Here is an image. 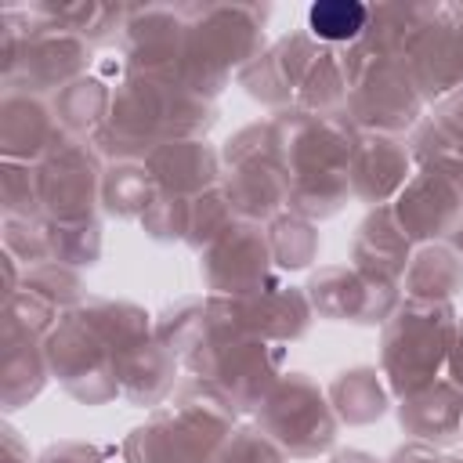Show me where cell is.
Masks as SVG:
<instances>
[{
	"label": "cell",
	"instance_id": "6da1fadb",
	"mask_svg": "<svg viewBox=\"0 0 463 463\" xmlns=\"http://www.w3.org/2000/svg\"><path fill=\"white\" fill-rule=\"evenodd\" d=\"M217 123L213 98L195 94L181 80L127 72L112 90V112L87 141L105 163H145L152 148L177 137H206Z\"/></svg>",
	"mask_w": 463,
	"mask_h": 463
},
{
	"label": "cell",
	"instance_id": "7a4b0ae2",
	"mask_svg": "<svg viewBox=\"0 0 463 463\" xmlns=\"http://www.w3.org/2000/svg\"><path fill=\"white\" fill-rule=\"evenodd\" d=\"M239 427L235 402L203 376H184L170 402L127 434V463H217L221 445Z\"/></svg>",
	"mask_w": 463,
	"mask_h": 463
},
{
	"label": "cell",
	"instance_id": "3957f363",
	"mask_svg": "<svg viewBox=\"0 0 463 463\" xmlns=\"http://www.w3.org/2000/svg\"><path fill=\"white\" fill-rule=\"evenodd\" d=\"M184 54L177 80L203 98H217L232 76L264 54L260 4H184Z\"/></svg>",
	"mask_w": 463,
	"mask_h": 463
},
{
	"label": "cell",
	"instance_id": "277c9868",
	"mask_svg": "<svg viewBox=\"0 0 463 463\" xmlns=\"http://www.w3.org/2000/svg\"><path fill=\"white\" fill-rule=\"evenodd\" d=\"M90 43L76 33L51 25L33 4H7L0 14V80L4 90L54 98L72 80L87 76Z\"/></svg>",
	"mask_w": 463,
	"mask_h": 463
},
{
	"label": "cell",
	"instance_id": "5b68a950",
	"mask_svg": "<svg viewBox=\"0 0 463 463\" xmlns=\"http://www.w3.org/2000/svg\"><path fill=\"white\" fill-rule=\"evenodd\" d=\"M456 322L459 315L452 304L402 297V304L380 329V373L394 398L441 380L456 340Z\"/></svg>",
	"mask_w": 463,
	"mask_h": 463
},
{
	"label": "cell",
	"instance_id": "8992f818",
	"mask_svg": "<svg viewBox=\"0 0 463 463\" xmlns=\"http://www.w3.org/2000/svg\"><path fill=\"white\" fill-rule=\"evenodd\" d=\"M344 72L351 83L347 119L362 134H394L405 137L427 112V101L405 61L376 54L365 40L340 47Z\"/></svg>",
	"mask_w": 463,
	"mask_h": 463
},
{
	"label": "cell",
	"instance_id": "52a82bcc",
	"mask_svg": "<svg viewBox=\"0 0 463 463\" xmlns=\"http://www.w3.org/2000/svg\"><path fill=\"white\" fill-rule=\"evenodd\" d=\"M184 365L192 376L217 383L239 412H257L286 373V344L228 326L213 333L195 354H188Z\"/></svg>",
	"mask_w": 463,
	"mask_h": 463
},
{
	"label": "cell",
	"instance_id": "ba28073f",
	"mask_svg": "<svg viewBox=\"0 0 463 463\" xmlns=\"http://www.w3.org/2000/svg\"><path fill=\"white\" fill-rule=\"evenodd\" d=\"M253 423L289 456V459H315L333 449L340 420L329 405L326 387L307 373H282L279 383L268 391Z\"/></svg>",
	"mask_w": 463,
	"mask_h": 463
},
{
	"label": "cell",
	"instance_id": "9c48e42d",
	"mask_svg": "<svg viewBox=\"0 0 463 463\" xmlns=\"http://www.w3.org/2000/svg\"><path fill=\"white\" fill-rule=\"evenodd\" d=\"M47 369L51 376L83 405H105L119 394V376H116V358L109 344L87 326V318L72 307L58 318V326L43 340Z\"/></svg>",
	"mask_w": 463,
	"mask_h": 463
},
{
	"label": "cell",
	"instance_id": "30bf717a",
	"mask_svg": "<svg viewBox=\"0 0 463 463\" xmlns=\"http://www.w3.org/2000/svg\"><path fill=\"white\" fill-rule=\"evenodd\" d=\"M275 156L289 177L311 170H347L351 148L358 141V127L347 116H315L297 105L271 112Z\"/></svg>",
	"mask_w": 463,
	"mask_h": 463
},
{
	"label": "cell",
	"instance_id": "8fae6325",
	"mask_svg": "<svg viewBox=\"0 0 463 463\" xmlns=\"http://www.w3.org/2000/svg\"><path fill=\"white\" fill-rule=\"evenodd\" d=\"M304 293L318 318L329 322H354V326H383L394 307L402 304L398 282L376 279L362 268L347 264H322L307 275Z\"/></svg>",
	"mask_w": 463,
	"mask_h": 463
},
{
	"label": "cell",
	"instance_id": "7c38bea8",
	"mask_svg": "<svg viewBox=\"0 0 463 463\" xmlns=\"http://www.w3.org/2000/svg\"><path fill=\"white\" fill-rule=\"evenodd\" d=\"M105 159L87 137H69L61 141L40 170V203L43 217L54 221H94L101 210V177H105Z\"/></svg>",
	"mask_w": 463,
	"mask_h": 463
},
{
	"label": "cell",
	"instance_id": "4fadbf2b",
	"mask_svg": "<svg viewBox=\"0 0 463 463\" xmlns=\"http://www.w3.org/2000/svg\"><path fill=\"white\" fill-rule=\"evenodd\" d=\"M199 275L206 293H217V297H246L282 282L271 257L268 228L250 221L232 224L213 246L199 253Z\"/></svg>",
	"mask_w": 463,
	"mask_h": 463
},
{
	"label": "cell",
	"instance_id": "5bb4252c",
	"mask_svg": "<svg viewBox=\"0 0 463 463\" xmlns=\"http://www.w3.org/2000/svg\"><path fill=\"white\" fill-rule=\"evenodd\" d=\"M184 29V4H127V22L119 33L127 72L177 80Z\"/></svg>",
	"mask_w": 463,
	"mask_h": 463
},
{
	"label": "cell",
	"instance_id": "9a60e30c",
	"mask_svg": "<svg viewBox=\"0 0 463 463\" xmlns=\"http://www.w3.org/2000/svg\"><path fill=\"white\" fill-rule=\"evenodd\" d=\"M412 246L449 242L463 221V174L420 166L391 203Z\"/></svg>",
	"mask_w": 463,
	"mask_h": 463
},
{
	"label": "cell",
	"instance_id": "2e32d148",
	"mask_svg": "<svg viewBox=\"0 0 463 463\" xmlns=\"http://www.w3.org/2000/svg\"><path fill=\"white\" fill-rule=\"evenodd\" d=\"M318 54H322V43L311 40L307 29L286 33L271 47H264V54L257 61H250L239 72V83L253 101L268 105L271 112H282V109L297 105V90Z\"/></svg>",
	"mask_w": 463,
	"mask_h": 463
},
{
	"label": "cell",
	"instance_id": "e0dca14e",
	"mask_svg": "<svg viewBox=\"0 0 463 463\" xmlns=\"http://www.w3.org/2000/svg\"><path fill=\"white\" fill-rule=\"evenodd\" d=\"M412 174H416V166H412V152H409L405 137L358 130V141L347 159V181H351L354 199H362L369 210L387 206V203H394V195L405 188V181Z\"/></svg>",
	"mask_w": 463,
	"mask_h": 463
},
{
	"label": "cell",
	"instance_id": "ac0fdd59",
	"mask_svg": "<svg viewBox=\"0 0 463 463\" xmlns=\"http://www.w3.org/2000/svg\"><path fill=\"white\" fill-rule=\"evenodd\" d=\"M69 134L54 119L51 101L22 90H4L0 98V156L14 163H43Z\"/></svg>",
	"mask_w": 463,
	"mask_h": 463
},
{
	"label": "cell",
	"instance_id": "d6986e66",
	"mask_svg": "<svg viewBox=\"0 0 463 463\" xmlns=\"http://www.w3.org/2000/svg\"><path fill=\"white\" fill-rule=\"evenodd\" d=\"M148 174L156 177V188L166 195H184L195 199L206 188L221 184L224 163L221 152L206 141V137H177V141H163L159 148L148 152L145 159Z\"/></svg>",
	"mask_w": 463,
	"mask_h": 463
},
{
	"label": "cell",
	"instance_id": "ffe728a7",
	"mask_svg": "<svg viewBox=\"0 0 463 463\" xmlns=\"http://www.w3.org/2000/svg\"><path fill=\"white\" fill-rule=\"evenodd\" d=\"M405 65H409L427 105H438L441 98H449L463 87V58H459L456 29L449 22V4H441L438 18L420 33Z\"/></svg>",
	"mask_w": 463,
	"mask_h": 463
},
{
	"label": "cell",
	"instance_id": "44dd1931",
	"mask_svg": "<svg viewBox=\"0 0 463 463\" xmlns=\"http://www.w3.org/2000/svg\"><path fill=\"white\" fill-rule=\"evenodd\" d=\"M235 311H239V326L246 333H257V336H268L279 344L300 340L315 318V307H311L304 286H286V282L235 297Z\"/></svg>",
	"mask_w": 463,
	"mask_h": 463
},
{
	"label": "cell",
	"instance_id": "7402d4cb",
	"mask_svg": "<svg viewBox=\"0 0 463 463\" xmlns=\"http://www.w3.org/2000/svg\"><path fill=\"white\" fill-rule=\"evenodd\" d=\"M221 188L239 221L268 224L286 210L289 199V174L279 159H250L239 166H224Z\"/></svg>",
	"mask_w": 463,
	"mask_h": 463
},
{
	"label": "cell",
	"instance_id": "603a6c76",
	"mask_svg": "<svg viewBox=\"0 0 463 463\" xmlns=\"http://www.w3.org/2000/svg\"><path fill=\"white\" fill-rule=\"evenodd\" d=\"M177 365L181 358L159 336H145L116 354L119 394L137 409H159L177 387Z\"/></svg>",
	"mask_w": 463,
	"mask_h": 463
},
{
	"label": "cell",
	"instance_id": "cb8c5ba5",
	"mask_svg": "<svg viewBox=\"0 0 463 463\" xmlns=\"http://www.w3.org/2000/svg\"><path fill=\"white\" fill-rule=\"evenodd\" d=\"M398 427L434 449L463 438V391L445 376L398 398Z\"/></svg>",
	"mask_w": 463,
	"mask_h": 463
},
{
	"label": "cell",
	"instance_id": "d4e9b609",
	"mask_svg": "<svg viewBox=\"0 0 463 463\" xmlns=\"http://www.w3.org/2000/svg\"><path fill=\"white\" fill-rule=\"evenodd\" d=\"M412 250L416 246L409 242V235L402 232V224L394 221V210L387 203V206L365 210V217L358 221L354 239H351V264L376 279L402 282V275L412 260Z\"/></svg>",
	"mask_w": 463,
	"mask_h": 463
},
{
	"label": "cell",
	"instance_id": "484cf974",
	"mask_svg": "<svg viewBox=\"0 0 463 463\" xmlns=\"http://www.w3.org/2000/svg\"><path fill=\"white\" fill-rule=\"evenodd\" d=\"M0 376H4L0 380L4 412H14V409L29 405L33 398H40V391L51 380L43 340L18 333V329H4V373Z\"/></svg>",
	"mask_w": 463,
	"mask_h": 463
},
{
	"label": "cell",
	"instance_id": "4316f807",
	"mask_svg": "<svg viewBox=\"0 0 463 463\" xmlns=\"http://www.w3.org/2000/svg\"><path fill=\"white\" fill-rule=\"evenodd\" d=\"M402 297L409 300H430V304H452V297L463 289V260L449 242H427L412 250V260L398 282Z\"/></svg>",
	"mask_w": 463,
	"mask_h": 463
},
{
	"label": "cell",
	"instance_id": "83f0119b",
	"mask_svg": "<svg viewBox=\"0 0 463 463\" xmlns=\"http://www.w3.org/2000/svg\"><path fill=\"white\" fill-rule=\"evenodd\" d=\"M326 394H329L336 420L347 427H369L391 409V391L376 365H351V369L336 373L329 380Z\"/></svg>",
	"mask_w": 463,
	"mask_h": 463
},
{
	"label": "cell",
	"instance_id": "f1b7e54d",
	"mask_svg": "<svg viewBox=\"0 0 463 463\" xmlns=\"http://www.w3.org/2000/svg\"><path fill=\"white\" fill-rule=\"evenodd\" d=\"M441 4H376L369 7V25H365V43L383 54L405 61L420 33L438 18Z\"/></svg>",
	"mask_w": 463,
	"mask_h": 463
},
{
	"label": "cell",
	"instance_id": "f546056e",
	"mask_svg": "<svg viewBox=\"0 0 463 463\" xmlns=\"http://www.w3.org/2000/svg\"><path fill=\"white\" fill-rule=\"evenodd\" d=\"M33 11L51 25L76 33L90 47L116 40L127 22V4H105V0H33Z\"/></svg>",
	"mask_w": 463,
	"mask_h": 463
},
{
	"label": "cell",
	"instance_id": "4dcf8cb0",
	"mask_svg": "<svg viewBox=\"0 0 463 463\" xmlns=\"http://www.w3.org/2000/svg\"><path fill=\"white\" fill-rule=\"evenodd\" d=\"M112 90L101 76L87 72L80 80H72L69 87H61L51 101L54 109V119L61 123V130L69 137H90L94 130H101L109 123V112H112Z\"/></svg>",
	"mask_w": 463,
	"mask_h": 463
},
{
	"label": "cell",
	"instance_id": "1f68e13d",
	"mask_svg": "<svg viewBox=\"0 0 463 463\" xmlns=\"http://www.w3.org/2000/svg\"><path fill=\"white\" fill-rule=\"evenodd\" d=\"M87 326L109 344L112 358L123 354L127 347H134L137 340L145 336H156V318L134 304V300H112V297H87L80 307H76Z\"/></svg>",
	"mask_w": 463,
	"mask_h": 463
},
{
	"label": "cell",
	"instance_id": "d6a6232c",
	"mask_svg": "<svg viewBox=\"0 0 463 463\" xmlns=\"http://www.w3.org/2000/svg\"><path fill=\"white\" fill-rule=\"evenodd\" d=\"M347 199H351L347 170H311V174L289 177L286 210L304 217V221H311V224H318V221L336 217Z\"/></svg>",
	"mask_w": 463,
	"mask_h": 463
},
{
	"label": "cell",
	"instance_id": "836d02e7",
	"mask_svg": "<svg viewBox=\"0 0 463 463\" xmlns=\"http://www.w3.org/2000/svg\"><path fill=\"white\" fill-rule=\"evenodd\" d=\"M347 94H351V83L344 72L340 47H322V54L315 58V65L307 69L297 90V109L315 116H347Z\"/></svg>",
	"mask_w": 463,
	"mask_h": 463
},
{
	"label": "cell",
	"instance_id": "e575fe53",
	"mask_svg": "<svg viewBox=\"0 0 463 463\" xmlns=\"http://www.w3.org/2000/svg\"><path fill=\"white\" fill-rule=\"evenodd\" d=\"M156 192V177L145 163H109L101 177V213L116 221H141Z\"/></svg>",
	"mask_w": 463,
	"mask_h": 463
},
{
	"label": "cell",
	"instance_id": "d590c367",
	"mask_svg": "<svg viewBox=\"0 0 463 463\" xmlns=\"http://www.w3.org/2000/svg\"><path fill=\"white\" fill-rule=\"evenodd\" d=\"M369 7L358 0H318L307 7V33L322 47H351L365 36Z\"/></svg>",
	"mask_w": 463,
	"mask_h": 463
},
{
	"label": "cell",
	"instance_id": "8d00e7d4",
	"mask_svg": "<svg viewBox=\"0 0 463 463\" xmlns=\"http://www.w3.org/2000/svg\"><path fill=\"white\" fill-rule=\"evenodd\" d=\"M264 228H268V242H271V257H275L279 271H304V268L315 264V257H318V224L282 210Z\"/></svg>",
	"mask_w": 463,
	"mask_h": 463
},
{
	"label": "cell",
	"instance_id": "74e56055",
	"mask_svg": "<svg viewBox=\"0 0 463 463\" xmlns=\"http://www.w3.org/2000/svg\"><path fill=\"white\" fill-rule=\"evenodd\" d=\"M47 253L69 268H94L101 260V221H54L43 217Z\"/></svg>",
	"mask_w": 463,
	"mask_h": 463
},
{
	"label": "cell",
	"instance_id": "f35d334b",
	"mask_svg": "<svg viewBox=\"0 0 463 463\" xmlns=\"http://www.w3.org/2000/svg\"><path fill=\"white\" fill-rule=\"evenodd\" d=\"M232 224H239V217H235V210H232V203H228V195H224V188L213 184V188H206L203 195H195L192 206H188L184 246L195 250V253H203V250L213 246Z\"/></svg>",
	"mask_w": 463,
	"mask_h": 463
},
{
	"label": "cell",
	"instance_id": "ab89813d",
	"mask_svg": "<svg viewBox=\"0 0 463 463\" xmlns=\"http://www.w3.org/2000/svg\"><path fill=\"white\" fill-rule=\"evenodd\" d=\"M22 289L36 293L40 300L54 304L58 311H72L87 300V282H83L80 268H69V264H58V260L25 268L22 271Z\"/></svg>",
	"mask_w": 463,
	"mask_h": 463
},
{
	"label": "cell",
	"instance_id": "60d3db41",
	"mask_svg": "<svg viewBox=\"0 0 463 463\" xmlns=\"http://www.w3.org/2000/svg\"><path fill=\"white\" fill-rule=\"evenodd\" d=\"M0 210L4 217H43L36 163H0Z\"/></svg>",
	"mask_w": 463,
	"mask_h": 463
},
{
	"label": "cell",
	"instance_id": "b9f144b4",
	"mask_svg": "<svg viewBox=\"0 0 463 463\" xmlns=\"http://www.w3.org/2000/svg\"><path fill=\"white\" fill-rule=\"evenodd\" d=\"M188 206H192V199H184V195L156 192V199H152L148 210L141 213L145 235L156 239V242H184V232H188Z\"/></svg>",
	"mask_w": 463,
	"mask_h": 463
},
{
	"label": "cell",
	"instance_id": "7bdbcfd3",
	"mask_svg": "<svg viewBox=\"0 0 463 463\" xmlns=\"http://www.w3.org/2000/svg\"><path fill=\"white\" fill-rule=\"evenodd\" d=\"M217 463H289V456L257 423H239L221 445Z\"/></svg>",
	"mask_w": 463,
	"mask_h": 463
},
{
	"label": "cell",
	"instance_id": "ee69618b",
	"mask_svg": "<svg viewBox=\"0 0 463 463\" xmlns=\"http://www.w3.org/2000/svg\"><path fill=\"white\" fill-rule=\"evenodd\" d=\"M4 250L25 264V268H36V264H47L51 253H47V228H43V217H4Z\"/></svg>",
	"mask_w": 463,
	"mask_h": 463
},
{
	"label": "cell",
	"instance_id": "f6af8a7d",
	"mask_svg": "<svg viewBox=\"0 0 463 463\" xmlns=\"http://www.w3.org/2000/svg\"><path fill=\"white\" fill-rule=\"evenodd\" d=\"M36 463H127L123 452L112 445H94V441H54L43 449Z\"/></svg>",
	"mask_w": 463,
	"mask_h": 463
},
{
	"label": "cell",
	"instance_id": "bcb514c9",
	"mask_svg": "<svg viewBox=\"0 0 463 463\" xmlns=\"http://www.w3.org/2000/svg\"><path fill=\"white\" fill-rule=\"evenodd\" d=\"M0 459H4V463H33V452H29L25 438H22L11 423L0 427Z\"/></svg>",
	"mask_w": 463,
	"mask_h": 463
},
{
	"label": "cell",
	"instance_id": "7dc6e473",
	"mask_svg": "<svg viewBox=\"0 0 463 463\" xmlns=\"http://www.w3.org/2000/svg\"><path fill=\"white\" fill-rule=\"evenodd\" d=\"M430 112H434V116H438V119H441V123H445V127H449V130H452V134L463 141V87H459L456 94L441 98V101H438Z\"/></svg>",
	"mask_w": 463,
	"mask_h": 463
},
{
	"label": "cell",
	"instance_id": "c3c4849f",
	"mask_svg": "<svg viewBox=\"0 0 463 463\" xmlns=\"http://www.w3.org/2000/svg\"><path fill=\"white\" fill-rule=\"evenodd\" d=\"M387 463H449V456H441L434 445H423V441H409L402 449H394V456Z\"/></svg>",
	"mask_w": 463,
	"mask_h": 463
},
{
	"label": "cell",
	"instance_id": "681fc988",
	"mask_svg": "<svg viewBox=\"0 0 463 463\" xmlns=\"http://www.w3.org/2000/svg\"><path fill=\"white\" fill-rule=\"evenodd\" d=\"M445 373H449V380L463 391V315H459V322H456V340H452V351H449Z\"/></svg>",
	"mask_w": 463,
	"mask_h": 463
},
{
	"label": "cell",
	"instance_id": "f907efd6",
	"mask_svg": "<svg viewBox=\"0 0 463 463\" xmlns=\"http://www.w3.org/2000/svg\"><path fill=\"white\" fill-rule=\"evenodd\" d=\"M329 463H380V459L369 456V452H362V449H340V452H333Z\"/></svg>",
	"mask_w": 463,
	"mask_h": 463
},
{
	"label": "cell",
	"instance_id": "816d5d0a",
	"mask_svg": "<svg viewBox=\"0 0 463 463\" xmlns=\"http://www.w3.org/2000/svg\"><path fill=\"white\" fill-rule=\"evenodd\" d=\"M449 22L456 29V43H459V58H463V4H449Z\"/></svg>",
	"mask_w": 463,
	"mask_h": 463
},
{
	"label": "cell",
	"instance_id": "f5cc1de1",
	"mask_svg": "<svg viewBox=\"0 0 463 463\" xmlns=\"http://www.w3.org/2000/svg\"><path fill=\"white\" fill-rule=\"evenodd\" d=\"M449 246L459 253V260H463V221H459V228L452 232V239H449Z\"/></svg>",
	"mask_w": 463,
	"mask_h": 463
}]
</instances>
